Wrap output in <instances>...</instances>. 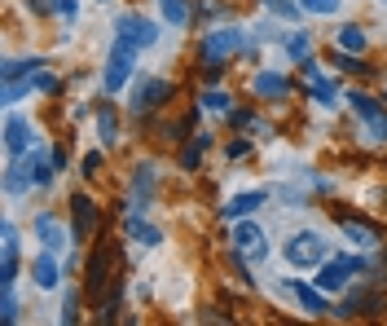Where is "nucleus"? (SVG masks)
Returning <instances> with one entry per match:
<instances>
[{"label": "nucleus", "instance_id": "nucleus-1", "mask_svg": "<svg viewBox=\"0 0 387 326\" xmlns=\"http://www.w3.org/2000/svg\"><path fill=\"white\" fill-rule=\"evenodd\" d=\"M132 66H137V44L124 40V35H115V44H111V57H106V93H119L128 84L132 75Z\"/></svg>", "mask_w": 387, "mask_h": 326}, {"label": "nucleus", "instance_id": "nucleus-2", "mask_svg": "<svg viewBox=\"0 0 387 326\" xmlns=\"http://www.w3.org/2000/svg\"><path fill=\"white\" fill-rule=\"evenodd\" d=\"M286 260L299 264V269H317V264L330 260V251H325V238H317L312 229H304V234H295L286 243Z\"/></svg>", "mask_w": 387, "mask_h": 326}, {"label": "nucleus", "instance_id": "nucleus-31", "mask_svg": "<svg viewBox=\"0 0 387 326\" xmlns=\"http://www.w3.org/2000/svg\"><path fill=\"white\" fill-rule=\"evenodd\" d=\"M84 172H88V176H97V172H102V154H88V159H84Z\"/></svg>", "mask_w": 387, "mask_h": 326}, {"label": "nucleus", "instance_id": "nucleus-19", "mask_svg": "<svg viewBox=\"0 0 387 326\" xmlns=\"http://www.w3.org/2000/svg\"><path fill=\"white\" fill-rule=\"evenodd\" d=\"M334 40H339V49H343V53H361V49H366V35H361L357 27H339Z\"/></svg>", "mask_w": 387, "mask_h": 326}, {"label": "nucleus", "instance_id": "nucleus-9", "mask_svg": "<svg viewBox=\"0 0 387 326\" xmlns=\"http://www.w3.org/2000/svg\"><path fill=\"white\" fill-rule=\"evenodd\" d=\"M31 141H35V128L27 124V119L9 115V119H5V150L18 159V154H27V150H31Z\"/></svg>", "mask_w": 387, "mask_h": 326}, {"label": "nucleus", "instance_id": "nucleus-17", "mask_svg": "<svg viewBox=\"0 0 387 326\" xmlns=\"http://www.w3.org/2000/svg\"><path fill=\"white\" fill-rule=\"evenodd\" d=\"M159 9H163V18L172 22V27H185V22H189V5H185V0H159Z\"/></svg>", "mask_w": 387, "mask_h": 326}, {"label": "nucleus", "instance_id": "nucleus-26", "mask_svg": "<svg viewBox=\"0 0 387 326\" xmlns=\"http://www.w3.org/2000/svg\"><path fill=\"white\" fill-rule=\"evenodd\" d=\"M202 106H207V111H229V93H220V89L202 93Z\"/></svg>", "mask_w": 387, "mask_h": 326}, {"label": "nucleus", "instance_id": "nucleus-7", "mask_svg": "<svg viewBox=\"0 0 387 326\" xmlns=\"http://www.w3.org/2000/svg\"><path fill=\"white\" fill-rule=\"evenodd\" d=\"M14 273H18V229L14 225H0V282H14Z\"/></svg>", "mask_w": 387, "mask_h": 326}, {"label": "nucleus", "instance_id": "nucleus-5", "mask_svg": "<svg viewBox=\"0 0 387 326\" xmlns=\"http://www.w3.org/2000/svg\"><path fill=\"white\" fill-rule=\"evenodd\" d=\"M234 49H242V31H234V27H220V31H211L207 40H202V62L220 66V57H229Z\"/></svg>", "mask_w": 387, "mask_h": 326}, {"label": "nucleus", "instance_id": "nucleus-12", "mask_svg": "<svg viewBox=\"0 0 387 326\" xmlns=\"http://www.w3.org/2000/svg\"><path fill=\"white\" fill-rule=\"evenodd\" d=\"M260 203H264V190H247V194H234V199L225 203V216H229V221H242V216H251V212L260 208Z\"/></svg>", "mask_w": 387, "mask_h": 326}, {"label": "nucleus", "instance_id": "nucleus-11", "mask_svg": "<svg viewBox=\"0 0 387 326\" xmlns=\"http://www.w3.org/2000/svg\"><path fill=\"white\" fill-rule=\"evenodd\" d=\"M35 234H40L44 251H62L66 247V229H62L57 216H40V221H35Z\"/></svg>", "mask_w": 387, "mask_h": 326}, {"label": "nucleus", "instance_id": "nucleus-22", "mask_svg": "<svg viewBox=\"0 0 387 326\" xmlns=\"http://www.w3.org/2000/svg\"><path fill=\"white\" fill-rule=\"evenodd\" d=\"M132 238H141L145 247H154V243H163V234L154 225H141V221H132Z\"/></svg>", "mask_w": 387, "mask_h": 326}, {"label": "nucleus", "instance_id": "nucleus-20", "mask_svg": "<svg viewBox=\"0 0 387 326\" xmlns=\"http://www.w3.org/2000/svg\"><path fill=\"white\" fill-rule=\"evenodd\" d=\"M343 234L352 238L357 247H374V243H379V238H374V229H366L361 221H343Z\"/></svg>", "mask_w": 387, "mask_h": 326}, {"label": "nucleus", "instance_id": "nucleus-24", "mask_svg": "<svg viewBox=\"0 0 387 326\" xmlns=\"http://www.w3.org/2000/svg\"><path fill=\"white\" fill-rule=\"evenodd\" d=\"M0 322H18V305H14V282L5 287V300H0Z\"/></svg>", "mask_w": 387, "mask_h": 326}, {"label": "nucleus", "instance_id": "nucleus-25", "mask_svg": "<svg viewBox=\"0 0 387 326\" xmlns=\"http://www.w3.org/2000/svg\"><path fill=\"white\" fill-rule=\"evenodd\" d=\"M312 89H317V102H321V106H334L339 93H334V84L325 80V75H321V80H312Z\"/></svg>", "mask_w": 387, "mask_h": 326}, {"label": "nucleus", "instance_id": "nucleus-32", "mask_svg": "<svg viewBox=\"0 0 387 326\" xmlns=\"http://www.w3.org/2000/svg\"><path fill=\"white\" fill-rule=\"evenodd\" d=\"M53 9H57V14H66V18H75V0H53Z\"/></svg>", "mask_w": 387, "mask_h": 326}, {"label": "nucleus", "instance_id": "nucleus-3", "mask_svg": "<svg viewBox=\"0 0 387 326\" xmlns=\"http://www.w3.org/2000/svg\"><path fill=\"white\" fill-rule=\"evenodd\" d=\"M234 251H238L242 260L256 264V260L269 256V238H264V229H260V225H251L247 216H242V221L234 225Z\"/></svg>", "mask_w": 387, "mask_h": 326}, {"label": "nucleus", "instance_id": "nucleus-14", "mask_svg": "<svg viewBox=\"0 0 387 326\" xmlns=\"http://www.w3.org/2000/svg\"><path fill=\"white\" fill-rule=\"evenodd\" d=\"M290 291H295V300L308 313H325V309H330V305H325V296L317 291V287H308V282H290Z\"/></svg>", "mask_w": 387, "mask_h": 326}, {"label": "nucleus", "instance_id": "nucleus-15", "mask_svg": "<svg viewBox=\"0 0 387 326\" xmlns=\"http://www.w3.org/2000/svg\"><path fill=\"white\" fill-rule=\"evenodd\" d=\"M256 93H260V98H282L286 80L277 75V71H264V75H256Z\"/></svg>", "mask_w": 387, "mask_h": 326}, {"label": "nucleus", "instance_id": "nucleus-13", "mask_svg": "<svg viewBox=\"0 0 387 326\" xmlns=\"http://www.w3.org/2000/svg\"><path fill=\"white\" fill-rule=\"evenodd\" d=\"M31 273H35V287H44V291H53L57 287V260H53V251H44V256H35V264H31Z\"/></svg>", "mask_w": 387, "mask_h": 326}, {"label": "nucleus", "instance_id": "nucleus-30", "mask_svg": "<svg viewBox=\"0 0 387 326\" xmlns=\"http://www.w3.org/2000/svg\"><path fill=\"white\" fill-rule=\"evenodd\" d=\"M264 5H269V9H277V14H295V0H264Z\"/></svg>", "mask_w": 387, "mask_h": 326}, {"label": "nucleus", "instance_id": "nucleus-27", "mask_svg": "<svg viewBox=\"0 0 387 326\" xmlns=\"http://www.w3.org/2000/svg\"><path fill=\"white\" fill-rule=\"evenodd\" d=\"M207 141H211V137H207V132H202V137H198V141H194V146L185 150V159H180V163H185V167H194V163H198V154L207 150Z\"/></svg>", "mask_w": 387, "mask_h": 326}, {"label": "nucleus", "instance_id": "nucleus-6", "mask_svg": "<svg viewBox=\"0 0 387 326\" xmlns=\"http://www.w3.org/2000/svg\"><path fill=\"white\" fill-rule=\"evenodd\" d=\"M348 106H352V111L366 119V128L374 132V137H387V111L370 98V93H348Z\"/></svg>", "mask_w": 387, "mask_h": 326}, {"label": "nucleus", "instance_id": "nucleus-21", "mask_svg": "<svg viewBox=\"0 0 387 326\" xmlns=\"http://www.w3.org/2000/svg\"><path fill=\"white\" fill-rule=\"evenodd\" d=\"M102 282H106V256L97 251V256H93V278H88V291H93V296H102Z\"/></svg>", "mask_w": 387, "mask_h": 326}, {"label": "nucleus", "instance_id": "nucleus-8", "mask_svg": "<svg viewBox=\"0 0 387 326\" xmlns=\"http://www.w3.org/2000/svg\"><path fill=\"white\" fill-rule=\"evenodd\" d=\"M115 35H124V40H132L137 49H145V44L159 40V27L145 22V18H137V14H124V18H119V27H115Z\"/></svg>", "mask_w": 387, "mask_h": 326}, {"label": "nucleus", "instance_id": "nucleus-28", "mask_svg": "<svg viewBox=\"0 0 387 326\" xmlns=\"http://www.w3.org/2000/svg\"><path fill=\"white\" fill-rule=\"evenodd\" d=\"M286 49H290V57H299V62H304V57H308V35H304V31H299V35H290V44H286Z\"/></svg>", "mask_w": 387, "mask_h": 326}, {"label": "nucleus", "instance_id": "nucleus-10", "mask_svg": "<svg viewBox=\"0 0 387 326\" xmlns=\"http://www.w3.org/2000/svg\"><path fill=\"white\" fill-rule=\"evenodd\" d=\"M167 98V80H141L137 89H132V111L145 115V111H154Z\"/></svg>", "mask_w": 387, "mask_h": 326}, {"label": "nucleus", "instance_id": "nucleus-16", "mask_svg": "<svg viewBox=\"0 0 387 326\" xmlns=\"http://www.w3.org/2000/svg\"><path fill=\"white\" fill-rule=\"evenodd\" d=\"M40 71V57H14V62H5V84H14L22 75H35Z\"/></svg>", "mask_w": 387, "mask_h": 326}, {"label": "nucleus", "instance_id": "nucleus-4", "mask_svg": "<svg viewBox=\"0 0 387 326\" xmlns=\"http://www.w3.org/2000/svg\"><path fill=\"white\" fill-rule=\"evenodd\" d=\"M361 273V260L357 256H334V260H325L321 269H317V287L321 291H339V287H348V278Z\"/></svg>", "mask_w": 387, "mask_h": 326}, {"label": "nucleus", "instance_id": "nucleus-23", "mask_svg": "<svg viewBox=\"0 0 387 326\" xmlns=\"http://www.w3.org/2000/svg\"><path fill=\"white\" fill-rule=\"evenodd\" d=\"M339 5L343 0H299V9H308V14H339Z\"/></svg>", "mask_w": 387, "mask_h": 326}, {"label": "nucleus", "instance_id": "nucleus-18", "mask_svg": "<svg viewBox=\"0 0 387 326\" xmlns=\"http://www.w3.org/2000/svg\"><path fill=\"white\" fill-rule=\"evenodd\" d=\"M88 229H93V199H88V194H79V199H75V234L84 238Z\"/></svg>", "mask_w": 387, "mask_h": 326}, {"label": "nucleus", "instance_id": "nucleus-29", "mask_svg": "<svg viewBox=\"0 0 387 326\" xmlns=\"http://www.w3.org/2000/svg\"><path fill=\"white\" fill-rule=\"evenodd\" d=\"M97 128H102V137H115V115L102 111V115H97Z\"/></svg>", "mask_w": 387, "mask_h": 326}]
</instances>
